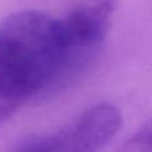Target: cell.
<instances>
[{
    "instance_id": "cell-1",
    "label": "cell",
    "mask_w": 152,
    "mask_h": 152,
    "mask_svg": "<svg viewBox=\"0 0 152 152\" xmlns=\"http://www.w3.org/2000/svg\"><path fill=\"white\" fill-rule=\"evenodd\" d=\"M64 83L58 19L20 11L0 23V128L20 107Z\"/></svg>"
},
{
    "instance_id": "cell-4",
    "label": "cell",
    "mask_w": 152,
    "mask_h": 152,
    "mask_svg": "<svg viewBox=\"0 0 152 152\" xmlns=\"http://www.w3.org/2000/svg\"><path fill=\"white\" fill-rule=\"evenodd\" d=\"M119 152H152V119L132 135Z\"/></svg>"
},
{
    "instance_id": "cell-3",
    "label": "cell",
    "mask_w": 152,
    "mask_h": 152,
    "mask_svg": "<svg viewBox=\"0 0 152 152\" xmlns=\"http://www.w3.org/2000/svg\"><path fill=\"white\" fill-rule=\"evenodd\" d=\"M120 127V111L111 103H99L61 129L24 145L18 152H99Z\"/></svg>"
},
{
    "instance_id": "cell-2",
    "label": "cell",
    "mask_w": 152,
    "mask_h": 152,
    "mask_svg": "<svg viewBox=\"0 0 152 152\" xmlns=\"http://www.w3.org/2000/svg\"><path fill=\"white\" fill-rule=\"evenodd\" d=\"M119 0H79L58 19L64 53V81L88 61L105 39Z\"/></svg>"
}]
</instances>
